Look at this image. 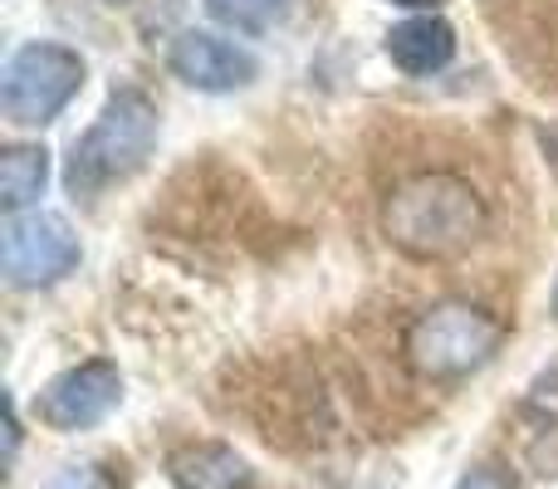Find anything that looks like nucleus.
Returning a JSON list of instances; mask_svg holds the SVG:
<instances>
[{
    "label": "nucleus",
    "mask_w": 558,
    "mask_h": 489,
    "mask_svg": "<svg viewBox=\"0 0 558 489\" xmlns=\"http://www.w3.org/2000/svg\"><path fill=\"white\" fill-rule=\"evenodd\" d=\"M481 192L456 172H416L383 201V235L412 259H456L485 235Z\"/></svg>",
    "instance_id": "nucleus-1"
},
{
    "label": "nucleus",
    "mask_w": 558,
    "mask_h": 489,
    "mask_svg": "<svg viewBox=\"0 0 558 489\" xmlns=\"http://www.w3.org/2000/svg\"><path fill=\"white\" fill-rule=\"evenodd\" d=\"M157 137H162V113L143 88H118L104 103V113L74 137L64 162V186L74 196H98L108 186L128 182L143 172L153 157Z\"/></svg>",
    "instance_id": "nucleus-2"
},
{
    "label": "nucleus",
    "mask_w": 558,
    "mask_h": 489,
    "mask_svg": "<svg viewBox=\"0 0 558 489\" xmlns=\"http://www.w3.org/2000/svg\"><path fill=\"white\" fill-rule=\"evenodd\" d=\"M505 343V323L481 304L465 298H441V304L422 308L407 323L402 353L416 377L426 382H461V377L481 372Z\"/></svg>",
    "instance_id": "nucleus-3"
},
{
    "label": "nucleus",
    "mask_w": 558,
    "mask_h": 489,
    "mask_svg": "<svg viewBox=\"0 0 558 489\" xmlns=\"http://www.w3.org/2000/svg\"><path fill=\"white\" fill-rule=\"evenodd\" d=\"M88 64L78 49L54 39H29L0 69V108L20 127H45L78 98Z\"/></svg>",
    "instance_id": "nucleus-4"
},
{
    "label": "nucleus",
    "mask_w": 558,
    "mask_h": 489,
    "mask_svg": "<svg viewBox=\"0 0 558 489\" xmlns=\"http://www.w3.org/2000/svg\"><path fill=\"white\" fill-rule=\"evenodd\" d=\"M84 245H78L74 225L59 211H29V216H10L5 221V241H0V265L5 279L15 289H39L54 279L74 274Z\"/></svg>",
    "instance_id": "nucleus-5"
},
{
    "label": "nucleus",
    "mask_w": 558,
    "mask_h": 489,
    "mask_svg": "<svg viewBox=\"0 0 558 489\" xmlns=\"http://www.w3.org/2000/svg\"><path fill=\"white\" fill-rule=\"evenodd\" d=\"M123 402V372L108 357H88L78 367H64L59 377H49L39 392L35 412L49 431H94L98 421H108V412Z\"/></svg>",
    "instance_id": "nucleus-6"
},
{
    "label": "nucleus",
    "mask_w": 558,
    "mask_h": 489,
    "mask_svg": "<svg viewBox=\"0 0 558 489\" xmlns=\"http://www.w3.org/2000/svg\"><path fill=\"white\" fill-rule=\"evenodd\" d=\"M167 69L202 94H235L260 74V59L231 39L211 35V29H182L167 49Z\"/></svg>",
    "instance_id": "nucleus-7"
},
{
    "label": "nucleus",
    "mask_w": 558,
    "mask_h": 489,
    "mask_svg": "<svg viewBox=\"0 0 558 489\" xmlns=\"http://www.w3.org/2000/svg\"><path fill=\"white\" fill-rule=\"evenodd\" d=\"M387 59L412 78L441 74V69L456 59L451 20L446 15H412V20H402V25H392L387 29Z\"/></svg>",
    "instance_id": "nucleus-8"
},
{
    "label": "nucleus",
    "mask_w": 558,
    "mask_h": 489,
    "mask_svg": "<svg viewBox=\"0 0 558 489\" xmlns=\"http://www.w3.org/2000/svg\"><path fill=\"white\" fill-rule=\"evenodd\" d=\"M177 489H255V470L235 445L226 441H202V445H182L167 461Z\"/></svg>",
    "instance_id": "nucleus-9"
},
{
    "label": "nucleus",
    "mask_w": 558,
    "mask_h": 489,
    "mask_svg": "<svg viewBox=\"0 0 558 489\" xmlns=\"http://www.w3.org/2000/svg\"><path fill=\"white\" fill-rule=\"evenodd\" d=\"M45 182H49L45 147H5V157H0V206H5V216H20L25 206H35L45 196Z\"/></svg>",
    "instance_id": "nucleus-10"
},
{
    "label": "nucleus",
    "mask_w": 558,
    "mask_h": 489,
    "mask_svg": "<svg viewBox=\"0 0 558 489\" xmlns=\"http://www.w3.org/2000/svg\"><path fill=\"white\" fill-rule=\"evenodd\" d=\"M289 10L294 0H206V15L235 35H270L275 25L289 20Z\"/></svg>",
    "instance_id": "nucleus-11"
},
{
    "label": "nucleus",
    "mask_w": 558,
    "mask_h": 489,
    "mask_svg": "<svg viewBox=\"0 0 558 489\" xmlns=\"http://www.w3.org/2000/svg\"><path fill=\"white\" fill-rule=\"evenodd\" d=\"M524 416L539 421V426H558V367L534 377L530 396H524Z\"/></svg>",
    "instance_id": "nucleus-12"
},
{
    "label": "nucleus",
    "mask_w": 558,
    "mask_h": 489,
    "mask_svg": "<svg viewBox=\"0 0 558 489\" xmlns=\"http://www.w3.org/2000/svg\"><path fill=\"white\" fill-rule=\"evenodd\" d=\"M49 489H118V485L104 465H64V470L49 480Z\"/></svg>",
    "instance_id": "nucleus-13"
},
{
    "label": "nucleus",
    "mask_w": 558,
    "mask_h": 489,
    "mask_svg": "<svg viewBox=\"0 0 558 489\" xmlns=\"http://www.w3.org/2000/svg\"><path fill=\"white\" fill-rule=\"evenodd\" d=\"M451 489H514V475L505 470V465H475V470H465Z\"/></svg>",
    "instance_id": "nucleus-14"
},
{
    "label": "nucleus",
    "mask_w": 558,
    "mask_h": 489,
    "mask_svg": "<svg viewBox=\"0 0 558 489\" xmlns=\"http://www.w3.org/2000/svg\"><path fill=\"white\" fill-rule=\"evenodd\" d=\"M392 5H407V10H426V15H436V10H441L446 0H392Z\"/></svg>",
    "instance_id": "nucleus-15"
},
{
    "label": "nucleus",
    "mask_w": 558,
    "mask_h": 489,
    "mask_svg": "<svg viewBox=\"0 0 558 489\" xmlns=\"http://www.w3.org/2000/svg\"><path fill=\"white\" fill-rule=\"evenodd\" d=\"M554 318H558V284H554Z\"/></svg>",
    "instance_id": "nucleus-16"
}]
</instances>
